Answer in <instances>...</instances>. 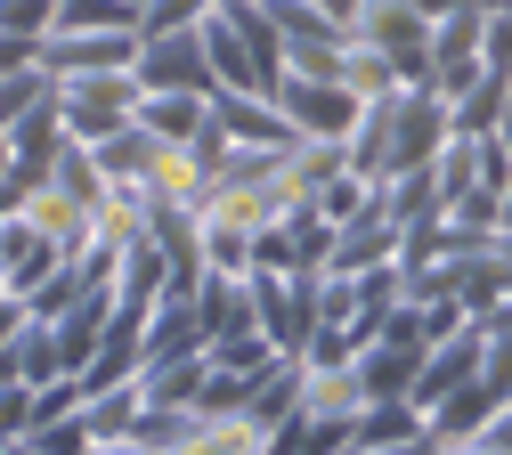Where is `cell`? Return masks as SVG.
Returning a JSON list of instances; mask_svg holds the SVG:
<instances>
[{"instance_id":"obj_8","label":"cell","mask_w":512,"mask_h":455,"mask_svg":"<svg viewBox=\"0 0 512 455\" xmlns=\"http://www.w3.org/2000/svg\"><path fill=\"white\" fill-rule=\"evenodd\" d=\"M399 236H407V228L382 212V187H374V204L334 228V260H326V269H334V277H366V269H382V260H399Z\"/></svg>"},{"instance_id":"obj_39","label":"cell","mask_w":512,"mask_h":455,"mask_svg":"<svg viewBox=\"0 0 512 455\" xmlns=\"http://www.w3.org/2000/svg\"><path fill=\"white\" fill-rule=\"evenodd\" d=\"M9 163H17V147H9V122H0V179H9Z\"/></svg>"},{"instance_id":"obj_15","label":"cell","mask_w":512,"mask_h":455,"mask_svg":"<svg viewBox=\"0 0 512 455\" xmlns=\"http://www.w3.org/2000/svg\"><path fill=\"white\" fill-rule=\"evenodd\" d=\"M350 33H358V41H374L382 57H407V49H431V17L415 9V0H366Z\"/></svg>"},{"instance_id":"obj_32","label":"cell","mask_w":512,"mask_h":455,"mask_svg":"<svg viewBox=\"0 0 512 455\" xmlns=\"http://www.w3.org/2000/svg\"><path fill=\"white\" fill-rule=\"evenodd\" d=\"M33 431V382H0V447Z\"/></svg>"},{"instance_id":"obj_33","label":"cell","mask_w":512,"mask_h":455,"mask_svg":"<svg viewBox=\"0 0 512 455\" xmlns=\"http://www.w3.org/2000/svg\"><path fill=\"white\" fill-rule=\"evenodd\" d=\"M17 65H41V41L33 33H0V74H17Z\"/></svg>"},{"instance_id":"obj_19","label":"cell","mask_w":512,"mask_h":455,"mask_svg":"<svg viewBox=\"0 0 512 455\" xmlns=\"http://www.w3.org/2000/svg\"><path fill=\"white\" fill-rule=\"evenodd\" d=\"M261 9L277 17V33H285V57H301V49H342L350 41V25H334L317 0H261Z\"/></svg>"},{"instance_id":"obj_14","label":"cell","mask_w":512,"mask_h":455,"mask_svg":"<svg viewBox=\"0 0 512 455\" xmlns=\"http://www.w3.org/2000/svg\"><path fill=\"white\" fill-rule=\"evenodd\" d=\"M358 374H366V399H407L415 374H423V342H407V334H374V342L358 350Z\"/></svg>"},{"instance_id":"obj_5","label":"cell","mask_w":512,"mask_h":455,"mask_svg":"<svg viewBox=\"0 0 512 455\" xmlns=\"http://www.w3.org/2000/svg\"><path fill=\"white\" fill-rule=\"evenodd\" d=\"M139 49H147L139 25H114V33H49L41 41V65H49L57 82H74V74H139Z\"/></svg>"},{"instance_id":"obj_38","label":"cell","mask_w":512,"mask_h":455,"mask_svg":"<svg viewBox=\"0 0 512 455\" xmlns=\"http://www.w3.org/2000/svg\"><path fill=\"white\" fill-rule=\"evenodd\" d=\"M415 9H423V17L439 25V17H456V9H464V0H415Z\"/></svg>"},{"instance_id":"obj_7","label":"cell","mask_w":512,"mask_h":455,"mask_svg":"<svg viewBox=\"0 0 512 455\" xmlns=\"http://www.w3.org/2000/svg\"><path fill=\"white\" fill-rule=\"evenodd\" d=\"M301 415H317V423H358L366 415V374H358V358H309L301 350Z\"/></svg>"},{"instance_id":"obj_26","label":"cell","mask_w":512,"mask_h":455,"mask_svg":"<svg viewBox=\"0 0 512 455\" xmlns=\"http://www.w3.org/2000/svg\"><path fill=\"white\" fill-rule=\"evenodd\" d=\"M342 82H350L358 98H382V90H399V65L382 57L374 41H358V33H350V41H342Z\"/></svg>"},{"instance_id":"obj_22","label":"cell","mask_w":512,"mask_h":455,"mask_svg":"<svg viewBox=\"0 0 512 455\" xmlns=\"http://www.w3.org/2000/svg\"><path fill=\"white\" fill-rule=\"evenodd\" d=\"M358 447H399V439H423V407L415 399H366V415L350 423Z\"/></svg>"},{"instance_id":"obj_36","label":"cell","mask_w":512,"mask_h":455,"mask_svg":"<svg viewBox=\"0 0 512 455\" xmlns=\"http://www.w3.org/2000/svg\"><path fill=\"white\" fill-rule=\"evenodd\" d=\"M317 9H326L334 25H358V9H366V0H317Z\"/></svg>"},{"instance_id":"obj_41","label":"cell","mask_w":512,"mask_h":455,"mask_svg":"<svg viewBox=\"0 0 512 455\" xmlns=\"http://www.w3.org/2000/svg\"><path fill=\"white\" fill-rule=\"evenodd\" d=\"M496 244H504V260H512V228H496Z\"/></svg>"},{"instance_id":"obj_3","label":"cell","mask_w":512,"mask_h":455,"mask_svg":"<svg viewBox=\"0 0 512 455\" xmlns=\"http://www.w3.org/2000/svg\"><path fill=\"white\" fill-rule=\"evenodd\" d=\"M139 98H147L139 74H74V82H57L66 139L74 147H98V139H114V130H131L139 122Z\"/></svg>"},{"instance_id":"obj_9","label":"cell","mask_w":512,"mask_h":455,"mask_svg":"<svg viewBox=\"0 0 512 455\" xmlns=\"http://www.w3.org/2000/svg\"><path fill=\"white\" fill-rule=\"evenodd\" d=\"M196 244H204V269H212V277H244L261 228H252L244 212H228L220 195H204V204H196Z\"/></svg>"},{"instance_id":"obj_37","label":"cell","mask_w":512,"mask_h":455,"mask_svg":"<svg viewBox=\"0 0 512 455\" xmlns=\"http://www.w3.org/2000/svg\"><path fill=\"white\" fill-rule=\"evenodd\" d=\"M90 455H155V447H139V439H98Z\"/></svg>"},{"instance_id":"obj_20","label":"cell","mask_w":512,"mask_h":455,"mask_svg":"<svg viewBox=\"0 0 512 455\" xmlns=\"http://www.w3.org/2000/svg\"><path fill=\"white\" fill-rule=\"evenodd\" d=\"M261 447H269V431L252 423V415H204L171 455H261Z\"/></svg>"},{"instance_id":"obj_1","label":"cell","mask_w":512,"mask_h":455,"mask_svg":"<svg viewBox=\"0 0 512 455\" xmlns=\"http://www.w3.org/2000/svg\"><path fill=\"white\" fill-rule=\"evenodd\" d=\"M456 130V106H447L439 90H382V98H366L358 106V122H350V171L358 179H399V171H415V163H431L439 155V139Z\"/></svg>"},{"instance_id":"obj_35","label":"cell","mask_w":512,"mask_h":455,"mask_svg":"<svg viewBox=\"0 0 512 455\" xmlns=\"http://www.w3.org/2000/svg\"><path fill=\"white\" fill-rule=\"evenodd\" d=\"M0 382H25V350L17 342H0Z\"/></svg>"},{"instance_id":"obj_12","label":"cell","mask_w":512,"mask_h":455,"mask_svg":"<svg viewBox=\"0 0 512 455\" xmlns=\"http://www.w3.org/2000/svg\"><path fill=\"white\" fill-rule=\"evenodd\" d=\"M496 407H504L496 382H456V390L423 415V439H431V447H464V439H480V431L496 423Z\"/></svg>"},{"instance_id":"obj_28","label":"cell","mask_w":512,"mask_h":455,"mask_svg":"<svg viewBox=\"0 0 512 455\" xmlns=\"http://www.w3.org/2000/svg\"><path fill=\"white\" fill-rule=\"evenodd\" d=\"M252 382L261 374H244V366H204V390H196V415H244L252 407Z\"/></svg>"},{"instance_id":"obj_42","label":"cell","mask_w":512,"mask_h":455,"mask_svg":"<svg viewBox=\"0 0 512 455\" xmlns=\"http://www.w3.org/2000/svg\"><path fill=\"white\" fill-rule=\"evenodd\" d=\"M504 228H512V187H504Z\"/></svg>"},{"instance_id":"obj_4","label":"cell","mask_w":512,"mask_h":455,"mask_svg":"<svg viewBox=\"0 0 512 455\" xmlns=\"http://www.w3.org/2000/svg\"><path fill=\"white\" fill-rule=\"evenodd\" d=\"M277 106L293 122V139H350V122H358V90L350 82H326V74H285L277 82Z\"/></svg>"},{"instance_id":"obj_17","label":"cell","mask_w":512,"mask_h":455,"mask_svg":"<svg viewBox=\"0 0 512 455\" xmlns=\"http://www.w3.org/2000/svg\"><path fill=\"white\" fill-rule=\"evenodd\" d=\"M139 122L155 130V139L187 147V139L212 122V98H204V90H147V98H139Z\"/></svg>"},{"instance_id":"obj_31","label":"cell","mask_w":512,"mask_h":455,"mask_svg":"<svg viewBox=\"0 0 512 455\" xmlns=\"http://www.w3.org/2000/svg\"><path fill=\"white\" fill-rule=\"evenodd\" d=\"M49 25H57V0H0V33H33V41H49Z\"/></svg>"},{"instance_id":"obj_29","label":"cell","mask_w":512,"mask_h":455,"mask_svg":"<svg viewBox=\"0 0 512 455\" xmlns=\"http://www.w3.org/2000/svg\"><path fill=\"white\" fill-rule=\"evenodd\" d=\"M366 204H374V179H358V171H334L326 187L309 195V212H317V220H334V228H342V220H358Z\"/></svg>"},{"instance_id":"obj_23","label":"cell","mask_w":512,"mask_h":455,"mask_svg":"<svg viewBox=\"0 0 512 455\" xmlns=\"http://www.w3.org/2000/svg\"><path fill=\"white\" fill-rule=\"evenodd\" d=\"M431 187H439V212L456 204V195L480 187V139H464V130H447L439 155H431Z\"/></svg>"},{"instance_id":"obj_13","label":"cell","mask_w":512,"mask_h":455,"mask_svg":"<svg viewBox=\"0 0 512 455\" xmlns=\"http://www.w3.org/2000/svg\"><path fill=\"white\" fill-rule=\"evenodd\" d=\"M187 350H212V325H204L196 293H163L147 309V358H187Z\"/></svg>"},{"instance_id":"obj_16","label":"cell","mask_w":512,"mask_h":455,"mask_svg":"<svg viewBox=\"0 0 512 455\" xmlns=\"http://www.w3.org/2000/svg\"><path fill=\"white\" fill-rule=\"evenodd\" d=\"M17 212H25V220L57 244V252H82V244H90V204H82L74 187H57V179H49V187H33Z\"/></svg>"},{"instance_id":"obj_24","label":"cell","mask_w":512,"mask_h":455,"mask_svg":"<svg viewBox=\"0 0 512 455\" xmlns=\"http://www.w3.org/2000/svg\"><path fill=\"white\" fill-rule=\"evenodd\" d=\"M504 98H512V74H496V65H488V74L456 98V130H464V139H488V130L504 122Z\"/></svg>"},{"instance_id":"obj_34","label":"cell","mask_w":512,"mask_h":455,"mask_svg":"<svg viewBox=\"0 0 512 455\" xmlns=\"http://www.w3.org/2000/svg\"><path fill=\"white\" fill-rule=\"evenodd\" d=\"M480 439H488V447H504V455H512V399H504V407H496V423H488V431H480Z\"/></svg>"},{"instance_id":"obj_11","label":"cell","mask_w":512,"mask_h":455,"mask_svg":"<svg viewBox=\"0 0 512 455\" xmlns=\"http://www.w3.org/2000/svg\"><path fill=\"white\" fill-rule=\"evenodd\" d=\"M163 285H171V252H163L155 228H147L139 244H122V252H114V285H106V293H114V309L147 317V309L163 301Z\"/></svg>"},{"instance_id":"obj_21","label":"cell","mask_w":512,"mask_h":455,"mask_svg":"<svg viewBox=\"0 0 512 455\" xmlns=\"http://www.w3.org/2000/svg\"><path fill=\"white\" fill-rule=\"evenodd\" d=\"M301 374H309V366H301V350H285V358H277L261 382H252V407H244V415L261 423V431H277V423L301 407Z\"/></svg>"},{"instance_id":"obj_40","label":"cell","mask_w":512,"mask_h":455,"mask_svg":"<svg viewBox=\"0 0 512 455\" xmlns=\"http://www.w3.org/2000/svg\"><path fill=\"white\" fill-rule=\"evenodd\" d=\"M496 139H504V147H512V98H504V122H496Z\"/></svg>"},{"instance_id":"obj_18","label":"cell","mask_w":512,"mask_h":455,"mask_svg":"<svg viewBox=\"0 0 512 455\" xmlns=\"http://www.w3.org/2000/svg\"><path fill=\"white\" fill-rule=\"evenodd\" d=\"M204 366H212V350H187V358H147V366H139V390H147V407H196V390H204Z\"/></svg>"},{"instance_id":"obj_25","label":"cell","mask_w":512,"mask_h":455,"mask_svg":"<svg viewBox=\"0 0 512 455\" xmlns=\"http://www.w3.org/2000/svg\"><path fill=\"white\" fill-rule=\"evenodd\" d=\"M41 106H57V74H49V65H17V74H0V122H25Z\"/></svg>"},{"instance_id":"obj_2","label":"cell","mask_w":512,"mask_h":455,"mask_svg":"<svg viewBox=\"0 0 512 455\" xmlns=\"http://www.w3.org/2000/svg\"><path fill=\"white\" fill-rule=\"evenodd\" d=\"M204 57H212L220 90L277 98V82H285V33H277V17L261 9V0H220V9L204 17Z\"/></svg>"},{"instance_id":"obj_6","label":"cell","mask_w":512,"mask_h":455,"mask_svg":"<svg viewBox=\"0 0 512 455\" xmlns=\"http://www.w3.org/2000/svg\"><path fill=\"white\" fill-rule=\"evenodd\" d=\"M139 82L147 90H220V74H212V57H204V25L196 33H147V49H139Z\"/></svg>"},{"instance_id":"obj_27","label":"cell","mask_w":512,"mask_h":455,"mask_svg":"<svg viewBox=\"0 0 512 455\" xmlns=\"http://www.w3.org/2000/svg\"><path fill=\"white\" fill-rule=\"evenodd\" d=\"M114 25H139V0H57L49 33H114Z\"/></svg>"},{"instance_id":"obj_30","label":"cell","mask_w":512,"mask_h":455,"mask_svg":"<svg viewBox=\"0 0 512 455\" xmlns=\"http://www.w3.org/2000/svg\"><path fill=\"white\" fill-rule=\"evenodd\" d=\"M220 9V0H147V17H139V33H196L204 17Z\"/></svg>"},{"instance_id":"obj_10","label":"cell","mask_w":512,"mask_h":455,"mask_svg":"<svg viewBox=\"0 0 512 455\" xmlns=\"http://www.w3.org/2000/svg\"><path fill=\"white\" fill-rule=\"evenodd\" d=\"M212 122L228 130L236 147H293L285 106H277V98H261V90H212Z\"/></svg>"}]
</instances>
